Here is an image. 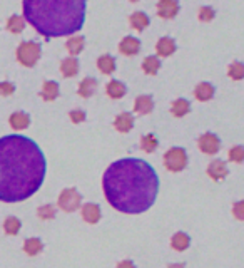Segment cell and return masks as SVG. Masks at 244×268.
I'll return each instance as SVG.
<instances>
[{
    "label": "cell",
    "instance_id": "13",
    "mask_svg": "<svg viewBox=\"0 0 244 268\" xmlns=\"http://www.w3.org/2000/svg\"><path fill=\"white\" fill-rule=\"evenodd\" d=\"M156 51H157V55H161V57H169L171 54H174L176 42L171 37H163V39L157 40Z\"/></svg>",
    "mask_w": 244,
    "mask_h": 268
},
{
    "label": "cell",
    "instance_id": "8",
    "mask_svg": "<svg viewBox=\"0 0 244 268\" xmlns=\"http://www.w3.org/2000/svg\"><path fill=\"white\" fill-rule=\"evenodd\" d=\"M179 12L178 0H159L157 2V15L163 18H174Z\"/></svg>",
    "mask_w": 244,
    "mask_h": 268
},
{
    "label": "cell",
    "instance_id": "28",
    "mask_svg": "<svg viewBox=\"0 0 244 268\" xmlns=\"http://www.w3.org/2000/svg\"><path fill=\"white\" fill-rule=\"evenodd\" d=\"M157 146H159V141H157L154 134H144L142 136V139H141L142 151H146V153H154V151L157 149Z\"/></svg>",
    "mask_w": 244,
    "mask_h": 268
},
{
    "label": "cell",
    "instance_id": "4",
    "mask_svg": "<svg viewBox=\"0 0 244 268\" xmlns=\"http://www.w3.org/2000/svg\"><path fill=\"white\" fill-rule=\"evenodd\" d=\"M40 52H42V47L39 42H22L17 49V59L22 66L33 67L40 59Z\"/></svg>",
    "mask_w": 244,
    "mask_h": 268
},
{
    "label": "cell",
    "instance_id": "6",
    "mask_svg": "<svg viewBox=\"0 0 244 268\" xmlns=\"http://www.w3.org/2000/svg\"><path fill=\"white\" fill-rule=\"evenodd\" d=\"M81 203H82V196L76 188H65L61 193V196H59L57 205L59 208L65 211V213H72V211L81 208Z\"/></svg>",
    "mask_w": 244,
    "mask_h": 268
},
{
    "label": "cell",
    "instance_id": "15",
    "mask_svg": "<svg viewBox=\"0 0 244 268\" xmlns=\"http://www.w3.org/2000/svg\"><path fill=\"white\" fill-rule=\"evenodd\" d=\"M154 109V101L151 96H139L136 101H134V111L139 112V114H149Z\"/></svg>",
    "mask_w": 244,
    "mask_h": 268
},
{
    "label": "cell",
    "instance_id": "7",
    "mask_svg": "<svg viewBox=\"0 0 244 268\" xmlns=\"http://www.w3.org/2000/svg\"><path fill=\"white\" fill-rule=\"evenodd\" d=\"M197 144H199V149H201L204 154H216L221 148L219 138L212 133H206V134L199 136Z\"/></svg>",
    "mask_w": 244,
    "mask_h": 268
},
{
    "label": "cell",
    "instance_id": "16",
    "mask_svg": "<svg viewBox=\"0 0 244 268\" xmlns=\"http://www.w3.org/2000/svg\"><path fill=\"white\" fill-rule=\"evenodd\" d=\"M194 96H196V99L201 101V103L212 99V96H214V86L209 84V82H201V84H197L196 89H194Z\"/></svg>",
    "mask_w": 244,
    "mask_h": 268
},
{
    "label": "cell",
    "instance_id": "27",
    "mask_svg": "<svg viewBox=\"0 0 244 268\" xmlns=\"http://www.w3.org/2000/svg\"><path fill=\"white\" fill-rule=\"evenodd\" d=\"M84 42H85L84 37L76 36V37H70V39L67 40L65 47H67V51H69L72 55H77V54H81L82 49H84Z\"/></svg>",
    "mask_w": 244,
    "mask_h": 268
},
{
    "label": "cell",
    "instance_id": "18",
    "mask_svg": "<svg viewBox=\"0 0 244 268\" xmlns=\"http://www.w3.org/2000/svg\"><path fill=\"white\" fill-rule=\"evenodd\" d=\"M61 72L64 77H74L79 72V60L76 57H67L61 62Z\"/></svg>",
    "mask_w": 244,
    "mask_h": 268
},
{
    "label": "cell",
    "instance_id": "32",
    "mask_svg": "<svg viewBox=\"0 0 244 268\" xmlns=\"http://www.w3.org/2000/svg\"><path fill=\"white\" fill-rule=\"evenodd\" d=\"M55 211H57L55 205H44L37 210V214H39V218H42V220H52V218L55 216Z\"/></svg>",
    "mask_w": 244,
    "mask_h": 268
},
{
    "label": "cell",
    "instance_id": "11",
    "mask_svg": "<svg viewBox=\"0 0 244 268\" xmlns=\"http://www.w3.org/2000/svg\"><path fill=\"white\" fill-rule=\"evenodd\" d=\"M114 127L119 133H129L134 127V116L130 114V112H121V114L114 119Z\"/></svg>",
    "mask_w": 244,
    "mask_h": 268
},
{
    "label": "cell",
    "instance_id": "20",
    "mask_svg": "<svg viewBox=\"0 0 244 268\" xmlns=\"http://www.w3.org/2000/svg\"><path fill=\"white\" fill-rule=\"evenodd\" d=\"M44 250V243L40 238H27L24 241V251L29 256H35Z\"/></svg>",
    "mask_w": 244,
    "mask_h": 268
},
{
    "label": "cell",
    "instance_id": "22",
    "mask_svg": "<svg viewBox=\"0 0 244 268\" xmlns=\"http://www.w3.org/2000/svg\"><path fill=\"white\" fill-rule=\"evenodd\" d=\"M97 67H99L102 74H112L115 71V59L107 54L100 55V57L97 59Z\"/></svg>",
    "mask_w": 244,
    "mask_h": 268
},
{
    "label": "cell",
    "instance_id": "21",
    "mask_svg": "<svg viewBox=\"0 0 244 268\" xmlns=\"http://www.w3.org/2000/svg\"><path fill=\"white\" fill-rule=\"evenodd\" d=\"M189 245H191V238L186 235V233H182V232H178L174 236H172V240H171V247L174 248V250H178V251L187 250V248H189Z\"/></svg>",
    "mask_w": 244,
    "mask_h": 268
},
{
    "label": "cell",
    "instance_id": "1",
    "mask_svg": "<svg viewBox=\"0 0 244 268\" xmlns=\"http://www.w3.org/2000/svg\"><path fill=\"white\" fill-rule=\"evenodd\" d=\"M46 156L25 136L0 138V201L18 203L37 193L46 178Z\"/></svg>",
    "mask_w": 244,
    "mask_h": 268
},
{
    "label": "cell",
    "instance_id": "31",
    "mask_svg": "<svg viewBox=\"0 0 244 268\" xmlns=\"http://www.w3.org/2000/svg\"><path fill=\"white\" fill-rule=\"evenodd\" d=\"M228 74H229V77L234 79V81H241V79L244 77V64L232 62L228 69Z\"/></svg>",
    "mask_w": 244,
    "mask_h": 268
},
{
    "label": "cell",
    "instance_id": "26",
    "mask_svg": "<svg viewBox=\"0 0 244 268\" xmlns=\"http://www.w3.org/2000/svg\"><path fill=\"white\" fill-rule=\"evenodd\" d=\"M172 114L176 116V118H182V116H186L187 112L191 111V104L187 99H176L174 103H172V107H171Z\"/></svg>",
    "mask_w": 244,
    "mask_h": 268
},
{
    "label": "cell",
    "instance_id": "12",
    "mask_svg": "<svg viewBox=\"0 0 244 268\" xmlns=\"http://www.w3.org/2000/svg\"><path fill=\"white\" fill-rule=\"evenodd\" d=\"M82 218H84V221H87V223L96 225L97 221L100 220V206L96 205V203L84 205V208H82Z\"/></svg>",
    "mask_w": 244,
    "mask_h": 268
},
{
    "label": "cell",
    "instance_id": "39",
    "mask_svg": "<svg viewBox=\"0 0 244 268\" xmlns=\"http://www.w3.org/2000/svg\"><path fill=\"white\" fill-rule=\"evenodd\" d=\"M167 268H184V263H171Z\"/></svg>",
    "mask_w": 244,
    "mask_h": 268
},
{
    "label": "cell",
    "instance_id": "3",
    "mask_svg": "<svg viewBox=\"0 0 244 268\" xmlns=\"http://www.w3.org/2000/svg\"><path fill=\"white\" fill-rule=\"evenodd\" d=\"M27 22L49 40L65 37L82 29L85 0H24Z\"/></svg>",
    "mask_w": 244,
    "mask_h": 268
},
{
    "label": "cell",
    "instance_id": "38",
    "mask_svg": "<svg viewBox=\"0 0 244 268\" xmlns=\"http://www.w3.org/2000/svg\"><path fill=\"white\" fill-rule=\"evenodd\" d=\"M117 268H136V265L130 260H122V262L117 263Z\"/></svg>",
    "mask_w": 244,
    "mask_h": 268
},
{
    "label": "cell",
    "instance_id": "36",
    "mask_svg": "<svg viewBox=\"0 0 244 268\" xmlns=\"http://www.w3.org/2000/svg\"><path fill=\"white\" fill-rule=\"evenodd\" d=\"M232 211H234V216L238 218V220H244V201L236 203Z\"/></svg>",
    "mask_w": 244,
    "mask_h": 268
},
{
    "label": "cell",
    "instance_id": "5",
    "mask_svg": "<svg viewBox=\"0 0 244 268\" xmlns=\"http://www.w3.org/2000/svg\"><path fill=\"white\" fill-rule=\"evenodd\" d=\"M164 164L169 171L179 173L187 166V153L182 148H171L164 154Z\"/></svg>",
    "mask_w": 244,
    "mask_h": 268
},
{
    "label": "cell",
    "instance_id": "40",
    "mask_svg": "<svg viewBox=\"0 0 244 268\" xmlns=\"http://www.w3.org/2000/svg\"><path fill=\"white\" fill-rule=\"evenodd\" d=\"M130 2H137V0H130Z\"/></svg>",
    "mask_w": 244,
    "mask_h": 268
},
{
    "label": "cell",
    "instance_id": "17",
    "mask_svg": "<svg viewBox=\"0 0 244 268\" xmlns=\"http://www.w3.org/2000/svg\"><path fill=\"white\" fill-rule=\"evenodd\" d=\"M106 90H107V96L109 97H112V99H121V97L126 96L127 88L122 84L121 81H115V79H114V81L107 82Z\"/></svg>",
    "mask_w": 244,
    "mask_h": 268
},
{
    "label": "cell",
    "instance_id": "33",
    "mask_svg": "<svg viewBox=\"0 0 244 268\" xmlns=\"http://www.w3.org/2000/svg\"><path fill=\"white\" fill-rule=\"evenodd\" d=\"M228 156H229V160H231L232 163H243V160H244V148H243V146H234L232 149H229Z\"/></svg>",
    "mask_w": 244,
    "mask_h": 268
},
{
    "label": "cell",
    "instance_id": "10",
    "mask_svg": "<svg viewBox=\"0 0 244 268\" xmlns=\"http://www.w3.org/2000/svg\"><path fill=\"white\" fill-rule=\"evenodd\" d=\"M119 51H121L124 55L137 54V52L141 51V40L136 39V37H132V36L124 37V39L121 40V44H119Z\"/></svg>",
    "mask_w": 244,
    "mask_h": 268
},
{
    "label": "cell",
    "instance_id": "24",
    "mask_svg": "<svg viewBox=\"0 0 244 268\" xmlns=\"http://www.w3.org/2000/svg\"><path fill=\"white\" fill-rule=\"evenodd\" d=\"M129 22H130V27L136 29L137 32H141V30H144L149 25V17L144 12H134L130 15Z\"/></svg>",
    "mask_w": 244,
    "mask_h": 268
},
{
    "label": "cell",
    "instance_id": "37",
    "mask_svg": "<svg viewBox=\"0 0 244 268\" xmlns=\"http://www.w3.org/2000/svg\"><path fill=\"white\" fill-rule=\"evenodd\" d=\"M70 119H72V123H84V119H85V112L84 111H72L70 112Z\"/></svg>",
    "mask_w": 244,
    "mask_h": 268
},
{
    "label": "cell",
    "instance_id": "2",
    "mask_svg": "<svg viewBox=\"0 0 244 268\" xmlns=\"http://www.w3.org/2000/svg\"><path fill=\"white\" fill-rule=\"evenodd\" d=\"M102 188L112 208L121 213L139 214L154 205L159 191V178L149 163L126 158L112 163L104 173Z\"/></svg>",
    "mask_w": 244,
    "mask_h": 268
},
{
    "label": "cell",
    "instance_id": "35",
    "mask_svg": "<svg viewBox=\"0 0 244 268\" xmlns=\"http://www.w3.org/2000/svg\"><path fill=\"white\" fill-rule=\"evenodd\" d=\"M14 90H16V86L12 82H0V96L7 97L10 94H14Z\"/></svg>",
    "mask_w": 244,
    "mask_h": 268
},
{
    "label": "cell",
    "instance_id": "23",
    "mask_svg": "<svg viewBox=\"0 0 244 268\" xmlns=\"http://www.w3.org/2000/svg\"><path fill=\"white\" fill-rule=\"evenodd\" d=\"M44 101H54L57 99L59 96V84L54 81H47L44 82V88H42V92H40Z\"/></svg>",
    "mask_w": 244,
    "mask_h": 268
},
{
    "label": "cell",
    "instance_id": "14",
    "mask_svg": "<svg viewBox=\"0 0 244 268\" xmlns=\"http://www.w3.org/2000/svg\"><path fill=\"white\" fill-rule=\"evenodd\" d=\"M9 123H10V126H12L14 129L22 131V129H25V127H29V124H31V116H29L27 112L17 111V112H14V114L10 116Z\"/></svg>",
    "mask_w": 244,
    "mask_h": 268
},
{
    "label": "cell",
    "instance_id": "9",
    "mask_svg": "<svg viewBox=\"0 0 244 268\" xmlns=\"http://www.w3.org/2000/svg\"><path fill=\"white\" fill-rule=\"evenodd\" d=\"M228 166L224 161H221V160H214L209 163L208 166V175L211 176V178L214 181H221V179H224L228 176Z\"/></svg>",
    "mask_w": 244,
    "mask_h": 268
},
{
    "label": "cell",
    "instance_id": "29",
    "mask_svg": "<svg viewBox=\"0 0 244 268\" xmlns=\"http://www.w3.org/2000/svg\"><path fill=\"white\" fill-rule=\"evenodd\" d=\"M20 220L16 216H9L5 221H3V230H5L7 235H18V232H20Z\"/></svg>",
    "mask_w": 244,
    "mask_h": 268
},
{
    "label": "cell",
    "instance_id": "19",
    "mask_svg": "<svg viewBox=\"0 0 244 268\" xmlns=\"http://www.w3.org/2000/svg\"><path fill=\"white\" fill-rule=\"evenodd\" d=\"M97 90V81L94 77H85L84 81L79 84V96L81 97H91Z\"/></svg>",
    "mask_w": 244,
    "mask_h": 268
},
{
    "label": "cell",
    "instance_id": "25",
    "mask_svg": "<svg viewBox=\"0 0 244 268\" xmlns=\"http://www.w3.org/2000/svg\"><path fill=\"white\" fill-rule=\"evenodd\" d=\"M159 69H161V60L159 57H156V55H147V57L144 59V62H142V71L149 75H156Z\"/></svg>",
    "mask_w": 244,
    "mask_h": 268
},
{
    "label": "cell",
    "instance_id": "30",
    "mask_svg": "<svg viewBox=\"0 0 244 268\" xmlns=\"http://www.w3.org/2000/svg\"><path fill=\"white\" fill-rule=\"evenodd\" d=\"M24 27H25L24 18L18 17V15H12V17L9 18V22H7V29L14 34H20L22 30H24Z\"/></svg>",
    "mask_w": 244,
    "mask_h": 268
},
{
    "label": "cell",
    "instance_id": "34",
    "mask_svg": "<svg viewBox=\"0 0 244 268\" xmlns=\"http://www.w3.org/2000/svg\"><path fill=\"white\" fill-rule=\"evenodd\" d=\"M214 15H216V12H214L212 7H201V9H199V20H202V22L212 20Z\"/></svg>",
    "mask_w": 244,
    "mask_h": 268
}]
</instances>
